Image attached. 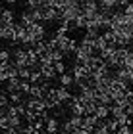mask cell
<instances>
[{
	"label": "cell",
	"instance_id": "6da1fadb",
	"mask_svg": "<svg viewBox=\"0 0 133 134\" xmlns=\"http://www.w3.org/2000/svg\"><path fill=\"white\" fill-rule=\"evenodd\" d=\"M12 62H14L17 67H29V54H27V48H16L12 52Z\"/></svg>",
	"mask_w": 133,
	"mask_h": 134
},
{
	"label": "cell",
	"instance_id": "7a4b0ae2",
	"mask_svg": "<svg viewBox=\"0 0 133 134\" xmlns=\"http://www.w3.org/2000/svg\"><path fill=\"white\" fill-rule=\"evenodd\" d=\"M27 33L31 35L35 40H45L46 29H45V25H43V21H33L31 25L27 27Z\"/></svg>",
	"mask_w": 133,
	"mask_h": 134
},
{
	"label": "cell",
	"instance_id": "3957f363",
	"mask_svg": "<svg viewBox=\"0 0 133 134\" xmlns=\"http://www.w3.org/2000/svg\"><path fill=\"white\" fill-rule=\"evenodd\" d=\"M6 92L12 94V92H21V79L19 77H12L6 81Z\"/></svg>",
	"mask_w": 133,
	"mask_h": 134
},
{
	"label": "cell",
	"instance_id": "277c9868",
	"mask_svg": "<svg viewBox=\"0 0 133 134\" xmlns=\"http://www.w3.org/2000/svg\"><path fill=\"white\" fill-rule=\"evenodd\" d=\"M41 73H43V77L48 79V81L56 79V75H58V71H56V67H54V63H52V65H41Z\"/></svg>",
	"mask_w": 133,
	"mask_h": 134
},
{
	"label": "cell",
	"instance_id": "5b68a950",
	"mask_svg": "<svg viewBox=\"0 0 133 134\" xmlns=\"http://www.w3.org/2000/svg\"><path fill=\"white\" fill-rule=\"evenodd\" d=\"M60 126H62V125H60V121H58V117H56V115H52V117H48L46 119V129L45 130H48V132H58L60 130Z\"/></svg>",
	"mask_w": 133,
	"mask_h": 134
},
{
	"label": "cell",
	"instance_id": "8992f818",
	"mask_svg": "<svg viewBox=\"0 0 133 134\" xmlns=\"http://www.w3.org/2000/svg\"><path fill=\"white\" fill-rule=\"evenodd\" d=\"M0 21H4V23H16V14L10 8H2V12H0Z\"/></svg>",
	"mask_w": 133,
	"mask_h": 134
},
{
	"label": "cell",
	"instance_id": "52a82bcc",
	"mask_svg": "<svg viewBox=\"0 0 133 134\" xmlns=\"http://www.w3.org/2000/svg\"><path fill=\"white\" fill-rule=\"evenodd\" d=\"M60 84L66 86V88L73 86V84H75V77L71 75V73H62V75H60Z\"/></svg>",
	"mask_w": 133,
	"mask_h": 134
},
{
	"label": "cell",
	"instance_id": "ba28073f",
	"mask_svg": "<svg viewBox=\"0 0 133 134\" xmlns=\"http://www.w3.org/2000/svg\"><path fill=\"white\" fill-rule=\"evenodd\" d=\"M29 96H33V98H45V96H46V90L41 86V84H33V82H31V90H29Z\"/></svg>",
	"mask_w": 133,
	"mask_h": 134
},
{
	"label": "cell",
	"instance_id": "9c48e42d",
	"mask_svg": "<svg viewBox=\"0 0 133 134\" xmlns=\"http://www.w3.org/2000/svg\"><path fill=\"white\" fill-rule=\"evenodd\" d=\"M95 115H96L98 119H108V117H110V105H102V103H98Z\"/></svg>",
	"mask_w": 133,
	"mask_h": 134
},
{
	"label": "cell",
	"instance_id": "30bf717a",
	"mask_svg": "<svg viewBox=\"0 0 133 134\" xmlns=\"http://www.w3.org/2000/svg\"><path fill=\"white\" fill-rule=\"evenodd\" d=\"M35 19H33V15H31V12H21V15H19V23H21V25H25V27H29V25H31V23H33Z\"/></svg>",
	"mask_w": 133,
	"mask_h": 134
},
{
	"label": "cell",
	"instance_id": "8fae6325",
	"mask_svg": "<svg viewBox=\"0 0 133 134\" xmlns=\"http://www.w3.org/2000/svg\"><path fill=\"white\" fill-rule=\"evenodd\" d=\"M8 96H10V103H21V102H25V94H23V92H12Z\"/></svg>",
	"mask_w": 133,
	"mask_h": 134
},
{
	"label": "cell",
	"instance_id": "7c38bea8",
	"mask_svg": "<svg viewBox=\"0 0 133 134\" xmlns=\"http://www.w3.org/2000/svg\"><path fill=\"white\" fill-rule=\"evenodd\" d=\"M8 123L14 129H19L21 126V115H8Z\"/></svg>",
	"mask_w": 133,
	"mask_h": 134
},
{
	"label": "cell",
	"instance_id": "4fadbf2b",
	"mask_svg": "<svg viewBox=\"0 0 133 134\" xmlns=\"http://www.w3.org/2000/svg\"><path fill=\"white\" fill-rule=\"evenodd\" d=\"M98 4H100V8H116L118 6V0H98Z\"/></svg>",
	"mask_w": 133,
	"mask_h": 134
},
{
	"label": "cell",
	"instance_id": "5bb4252c",
	"mask_svg": "<svg viewBox=\"0 0 133 134\" xmlns=\"http://www.w3.org/2000/svg\"><path fill=\"white\" fill-rule=\"evenodd\" d=\"M27 10H33V8H41V6H45V0H27Z\"/></svg>",
	"mask_w": 133,
	"mask_h": 134
},
{
	"label": "cell",
	"instance_id": "9a60e30c",
	"mask_svg": "<svg viewBox=\"0 0 133 134\" xmlns=\"http://www.w3.org/2000/svg\"><path fill=\"white\" fill-rule=\"evenodd\" d=\"M131 132H133L131 125H120V129H118L116 134H131Z\"/></svg>",
	"mask_w": 133,
	"mask_h": 134
},
{
	"label": "cell",
	"instance_id": "2e32d148",
	"mask_svg": "<svg viewBox=\"0 0 133 134\" xmlns=\"http://www.w3.org/2000/svg\"><path fill=\"white\" fill-rule=\"evenodd\" d=\"M12 52L10 50H0V62H10Z\"/></svg>",
	"mask_w": 133,
	"mask_h": 134
},
{
	"label": "cell",
	"instance_id": "e0dca14e",
	"mask_svg": "<svg viewBox=\"0 0 133 134\" xmlns=\"http://www.w3.org/2000/svg\"><path fill=\"white\" fill-rule=\"evenodd\" d=\"M54 67H56L58 75H62V73H66V65H64V62H56V63H54Z\"/></svg>",
	"mask_w": 133,
	"mask_h": 134
},
{
	"label": "cell",
	"instance_id": "ac0fdd59",
	"mask_svg": "<svg viewBox=\"0 0 133 134\" xmlns=\"http://www.w3.org/2000/svg\"><path fill=\"white\" fill-rule=\"evenodd\" d=\"M4 134H19V129H14V126H10V129H6V130H2Z\"/></svg>",
	"mask_w": 133,
	"mask_h": 134
},
{
	"label": "cell",
	"instance_id": "d6986e66",
	"mask_svg": "<svg viewBox=\"0 0 133 134\" xmlns=\"http://www.w3.org/2000/svg\"><path fill=\"white\" fill-rule=\"evenodd\" d=\"M6 2H8V4H10V6H14V4H16V2H17V0H6Z\"/></svg>",
	"mask_w": 133,
	"mask_h": 134
},
{
	"label": "cell",
	"instance_id": "ffe728a7",
	"mask_svg": "<svg viewBox=\"0 0 133 134\" xmlns=\"http://www.w3.org/2000/svg\"><path fill=\"white\" fill-rule=\"evenodd\" d=\"M131 48H133V42H131Z\"/></svg>",
	"mask_w": 133,
	"mask_h": 134
},
{
	"label": "cell",
	"instance_id": "44dd1931",
	"mask_svg": "<svg viewBox=\"0 0 133 134\" xmlns=\"http://www.w3.org/2000/svg\"><path fill=\"white\" fill-rule=\"evenodd\" d=\"M131 134H133V132H131Z\"/></svg>",
	"mask_w": 133,
	"mask_h": 134
}]
</instances>
